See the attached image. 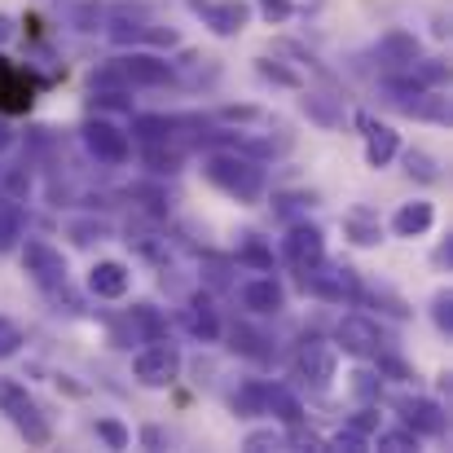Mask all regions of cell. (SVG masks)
<instances>
[{
  "label": "cell",
  "instance_id": "25",
  "mask_svg": "<svg viewBox=\"0 0 453 453\" xmlns=\"http://www.w3.org/2000/svg\"><path fill=\"white\" fill-rule=\"evenodd\" d=\"M229 410H234L238 418H256V414H265V383H242V388L234 392Z\"/></svg>",
  "mask_w": 453,
  "mask_h": 453
},
{
  "label": "cell",
  "instance_id": "12",
  "mask_svg": "<svg viewBox=\"0 0 453 453\" xmlns=\"http://www.w3.org/2000/svg\"><path fill=\"white\" fill-rule=\"evenodd\" d=\"M282 256L291 260V269H317L321 260H326V238H321V229L317 225H291V234H287V242H282Z\"/></svg>",
  "mask_w": 453,
  "mask_h": 453
},
{
  "label": "cell",
  "instance_id": "26",
  "mask_svg": "<svg viewBox=\"0 0 453 453\" xmlns=\"http://www.w3.org/2000/svg\"><path fill=\"white\" fill-rule=\"evenodd\" d=\"M256 75L269 80V84H278V88H303L300 71H291V66H282V62H273V58H256Z\"/></svg>",
  "mask_w": 453,
  "mask_h": 453
},
{
  "label": "cell",
  "instance_id": "14",
  "mask_svg": "<svg viewBox=\"0 0 453 453\" xmlns=\"http://www.w3.org/2000/svg\"><path fill=\"white\" fill-rule=\"evenodd\" d=\"M238 296H242V308L256 312V317H278L287 308V291H282L278 278H251Z\"/></svg>",
  "mask_w": 453,
  "mask_h": 453
},
{
  "label": "cell",
  "instance_id": "28",
  "mask_svg": "<svg viewBox=\"0 0 453 453\" xmlns=\"http://www.w3.org/2000/svg\"><path fill=\"white\" fill-rule=\"evenodd\" d=\"M234 352H242V357H251V361H273L269 339L256 334V330H234Z\"/></svg>",
  "mask_w": 453,
  "mask_h": 453
},
{
  "label": "cell",
  "instance_id": "15",
  "mask_svg": "<svg viewBox=\"0 0 453 453\" xmlns=\"http://www.w3.org/2000/svg\"><path fill=\"white\" fill-rule=\"evenodd\" d=\"M13 111H31V80L18 62L0 58V115H13Z\"/></svg>",
  "mask_w": 453,
  "mask_h": 453
},
{
  "label": "cell",
  "instance_id": "13",
  "mask_svg": "<svg viewBox=\"0 0 453 453\" xmlns=\"http://www.w3.org/2000/svg\"><path fill=\"white\" fill-rule=\"evenodd\" d=\"M128 287H133V273H128V265H119V260H97V265L88 269V291H93L97 300H124Z\"/></svg>",
  "mask_w": 453,
  "mask_h": 453
},
{
  "label": "cell",
  "instance_id": "11",
  "mask_svg": "<svg viewBox=\"0 0 453 453\" xmlns=\"http://www.w3.org/2000/svg\"><path fill=\"white\" fill-rule=\"evenodd\" d=\"M396 410H401V423L414 436H445V427H449L445 405L432 401V396H405V401H396Z\"/></svg>",
  "mask_w": 453,
  "mask_h": 453
},
{
  "label": "cell",
  "instance_id": "39",
  "mask_svg": "<svg viewBox=\"0 0 453 453\" xmlns=\"http://www.w3.org/2000/svg\"><path fill=\"white\" fill-rule=\"evenodd\" d=\"M330 449L365 453V449H370V441H365V436H357V432H348V427H339V432H334V436H330Z\"/></svg>",
  "mask_w": 453,
  "mask_h": 453
},
{
  "label": "cell",
  "instance_id": "22",
  "mask_svg": "<svg viewBox=\"0 0 453 453\" xmlns=\"http://www.w3.org/2000/svg\"><path fill=\"white\" fill-rule=\"evenodd\" d=\"M410 80L418 88H441V84H449V62H441V58H414L410 62Z\"/></svg>",
  "mask_w": 453,
  "mask_h": 453
},
{
  "label": "cell",
  "instance_id": "34",
  "mask_svg": "<svg viewBox=\"0 0 453 453\" xmlns=\"http://www.w3.org/2000/svg\"><path fill=\"white\" fill-rule=\"evenodd\" d=\"M97 436L106 441V449H128L133 445V432L119 418H97Z\"/></svg>",
  "mask_w": 453,
  "mask_h": 453
},
{
  "label": "cell",
  "instance_id": "3",
  "mask_svg": "<svg viewBox=\"0 0 453 453\" xmlns=\"http://www.w3.org/2000/svg\"><path fill=\"white\" fill-rule=\"evenodd\" d=\"M180 365H185V357H180V348H176V343H167V339H150V348H142V352H137L133 374H137V383H142V388H172V383L180 379Z\"/></svg>",
  "mask_w": 453,
  "mask_h": 453
},
{
  "label": "cell",
  "instance_id": "32",
  "mask_svg": "<svg viewBox=\"0 0 453 453\" xmlns=\"http://www.w3.org/2000/svg\"><path fill=\"white\" fill-rule=\"evenodd\" d=\"M405 172L418 176V180H427V185L441 180V163H436L427 150H405Z\"/></svg>",
  "mask_w": 453,
  "mask_h": 453
},
{
  "label": "cell",
  "instance_id": "19",
  "mask_svg": "<svg viewBox=\"0 0 453 453\" xmlns=\"http://www.w3.org/2000/svg\"><path fill=\"white\" fill-rule=\"evenodd\" d=\"M185 326H189V334L203 339V343H216V339H220V317H216V308H211L207 296H194V300H189Z\"/></svg>",
  "mask_w": 453,
  "mask_h": 453
},
{
  "label": "cell",
  "instance_id": "36",
  "mask_svg": "<svg viewBox=\"0 0 453 453\" xmlns=\"http://www.w3.org/2000/svg\"><path fill=\"white\" fill-rule=\"evenodd\" d=\"M256 9H260L265 22H287V18H296V0H256Z\"/></svg>",
  "mask_w": 453,
  "mask_h": 453
},
{
  "label": "cell",
  "instance_id": "4",
  "mask_svg": "<svg viewBox=\"0 0 453 453\" xmlns=\"http://www.w3.org/2000/svg\"><path fill=\"white\" fill-rule=\"evenodd\" d=\"M22 273H27L35 287H44V291H62L71 269H66V256H62L53 242L31 238V242L22 247Z\"/></svg>",
  "mask_w": 453,
  "mask_h": 453
},
{
  "label": "cell",
  "instance_id": "10",
  "mask_svg": "<svg viewBox=\"0 0 453 453\" xmlns=\"http://www.w3.org/2000/svg\"><path fill=\"white\" fill-rule=\"evenodd\" d=\"M296 365H300V374L312 388H330V379H334V370H339V348H334L330 339H317V334H312V339L300 343Z\"/></svg>",
  "mask_w": 453,
  "mask_h": 453
},
{
  "label": "cell",
  "instance_id": "38",
  "mask_svg": "<svg viewBox=\"0 0 453 453\" xmlns=\"http://www.w3.org/2000/svg\"><path fill=\"white\" fill-rule=\"evenodd\" d=\"M343 427H348V432H357V436H365V441H370V436H374V432H379V414H374V410H357V414H352V418H348V423H343Z\"/></svg>",
  "mask_w": 453,
  "mask_h": 453
},
{
  "label": "cell",
  "instance_id": "21",
  "mask_svg": "<svg viewBox=\"0 0 453 453\" xmlns=\"http://www.w3.org/2000/svg\"><path fill=\"white\" fill-rule=\"evenodd\" d=\"M172 128H176V119H167V115H137L133 119V137L146 146H167Z\"/></svg>",
  "mask_w": 453,
  "mask_h": 453
},
{
  "label": "cell",
  "instance_id": "17",
  "mask_svg": "<svg viewBox=\"0 0 453 453\" xmlns=\"http://www.w3.org/2000/svg\"><path fill=\"white\" fill-rule=\"evenodd\" d=\"M432 225H436V207H432V203H423V198L401 203V207H396V216H392V234H396V238H423Z\"/></svg>",
  "mask_w": 453,
  "mask_h": 453
},
{
  "label": "cell",
  "instance_id": "42",
  "mask_svg": "<svg viewBox=\"0 0 453 453\" xmlns=\"http://www.w3.org/2000/svg\"><path fill=\"white\" fill-rule=\"evenodd\" d=\"M13 146V128L4 124V115H0V150H9Z\"/></svg>",
  "mask_w": 453,
  "mask_h": 453
},
{
  "label": "cell",
  "instance_id": "23",
  "mask_svg": "<svg viewBox=\"0 0 453 453\" xmlns=\"http://www.w3.org/2000/svg\"><path fill=\"white\" fill-rule=\"evenodd\" d=\"M343 234H348L357 247H379V242H383V225L370 220L365 211H352V216L343 220Z\"/></svg>",
  "mask_w": 453,
  "mask_h": 453
},
{
  "label": "cell",
  "instance_id": "2",
  "mask_svg": "<svg viewBox=\"0 0 453 453\" xmlns=\"http://www.w3.org/2000/svg\"><path fill=\"white\" fill-rule=\"evenodd\" d=\"M0 410L9 414L13 432H18L27 445L44 449V445L53 441V427H49V418L40 414V405L27 396V388H22V383H13V379H0Z\"/></svg>",
  "mask_w": 453,
  "mask_h": 453
},
{
  "label": "cell",
  "instance_id": "18",
  "mask_svg": "<svg viewBox=\"0 0 453 453\" xmlns=\"http://www.w3.org/2000/svg\"><path fill=\"white\" fill-rule=\"evenodd\" d=\"M265 414H273L282 427H300L303 423V405L291 388H278V383H265Z\"/></svg>",
  "mask_w": 453,
  "mask_h": 453
},
{
  "label": "cell",
  "instance_id": "9",
  "mask_svg": "<svg viewBox=\"0 0 453 453\" xmlns=\"http://www.w3.org/2000/svg\"><path fill=\"white\" fill-rule=\"evenodd\" d=\"M334 348H343L348 357H374V352L383 348V330H379L370 317H361V312H348V317H339Z\"/></svg>",
  "mask_w": 453,
  "mask_h": 453
},
{
  "label": "cell",
  "instance_id": "16",
  "mask_svg": "<svg viewBox=\"0 0 453 453\" xmlns=\"http://www.w3.org/2000/svg\"><path fill=\"white\" fill-rule=\"evenodd\" d=\"M357 124H361V133H365V163H370V167H388V163L401 154L396 128L374 124V119H365V115H357Z\"/></svg>",
  "mask_w": 453,
  "mask_h": 453
},
{
  "label": "cell",
  "instance_id": "43",
  "mask_svg": "<svg viewBox=\"0 0 453 453\" xmlns=\"http://www.w3.org/2000/svg\"><path fill=\"white\" fill-rule=\"evenodd\" d=\"M142 441H146V445H150V449H158V445H163V436H158V432H154V427H146V432H142Z\"/></svg>",
  "mask_w": 453,
  "mask_h": 453
},
{
  "label": "cell",
  "instance_id": "33",
  "mask_svg": "<svg viewBox=\"0 0 453 453\" xmlns=\"http://www.w3.org/2000/svg\"><path fill=\"white\" fill-rule=\"evenodd\" d=\"M287 445H291V436H287V432H278V427L251 432V436L242 441V449L247 453H269V449H287Z\"/></svg>",
  "mask_w": 453,
  "mask_h": 453
},
{
  "label": "cell",
  "instance_id": "30",
  "mask_svg": "<svg viewBox=\"0 0 453 453\" xmlns=\"http://www.w3.org/2000/svg\"><path fill=\"white\" fill-rule=\"evenodd\" d=\"M128 321H133V334H137V330L146 334V343H150V339H163V317L154 312L150 303H137V308L128 312Z\"/></svg>",
  "mask_w": 453,
  "mask_h": 453
},
{
  "label": "cell",
  "instance_id": "24",
  "mask_svg": "<svg viewBox=\"0 0 453 453\" xmlns=\"http://www.w3.org/2000/svg\"><path fill=\"white\" fill-rule=\"evenodd\" d=\"M22 238V207L13 198H0V256L13 251Z\"/></svg>",
  "mask_w": 453,
  "mask_h": 453
},
{
  "label": "cell",
  "instance_id": "29",
  "mask_svg": "<svg viewBox=\"0 0 453 453\" xmlns=\"http://www.w3.org/2000/svg\"><path fill=\"white\" fill-rule=\"evenodd\" d=\"M300 106H303V115H308V119H317L321 128H339V124H343V115H339L326 97H317V93H308Z\"/></svg>",
  "mask_w": 453,
  "mask_h": 453
},
{
  "label": "cell",
  "instance_id": "37",
  "mask_svg": "<svg viewBox=\"0 0 453 453\" xmlns=\"http://www.w3.org/2000/svg\"><path fill=\"white\" fill-rule=\"evenodd\" d=\"M18 348H22V330H18L9 317H0V361H9Z\"/></svg>",
  "mask_w": 453,
  "mask_h": 453
},
{
  "label": "cell",
  "instance_id": "41",
  "mask_svg": "<svg viewBox=\"0 0 453 453\" xmlns=\"http://www.w3.org/2000/svg\"><path fill=\"white\" fill-rule=\"evenodd\" d=\"M13 35H18V22H13V18H9L4 9H0V49H4V44H9Z\"/></svg>",
  "mask_w": 453,
  "mask_h": 453
},
{
  "label": "cell",
  "instance_id": "8",
  "mask_svg": "<svg viewBox=\"0 0 453 453\" xmlns=\"http://www.w3.org/2000/svg\"><path fill=\"white\" fill-rule=\"evenodd\" d=\"M115 66H119L124 84H133V88H158V84L176 80L172 62L158 53H124V58H115Z\"/></svg>",
  "mask_w": 453,
  "mask_h": 453
},
{
  "label": "cell",
  "instance_id": "7",
  "mask_svg": "<svg viewBox=\"0 0 453 453\" xmlns=\"http://www.w3.org/2000/svg\"><path fill=\"white\" fill-rule=\"evenodd\" d=\"M303 287L317 296V300H330V303H357L361 300V282H357V273L352 269H343V265H334V269H326V260L317 265V269H308L303 273Z\"/></svg>",
  "mask_w": 453,
  "mask_h": 453
},
{
  "label": "cell",
  "instance_id": "31",
  "mask_svg": "<svg viewBox=\"0 0 453 453\" xmlns=\"http://www.w3.org/2000/svg\"><path fill=\"white\" fill-rule=\"evenodd\" d=\"M238 260H242V265H256L260 273H269V269H273V251H269L256 234H247V242L238 247Z\"/></svg>",
  "mask_w": 453,
  "mask_h": 453
},
{
  "label": "cell",
  "instance_id": "5",
  "mask_svg": "<svg viewBox=\"0 0 453 453\" xmlns=\"http://www.w3.org/2000/svg\"><path fill=\"white\" fill-rule=\"evenodd\" d=\"M189 4V13H198L203 18V27L211 31V35H242L247 31V22H251V4L247 0H185Z\"/></svg>",
  "mask_w": 453,
  "mask_h": 453
},
{
  "label": "cell",
  "instance_id": "27",
  "mask_svg": "<svg viewBox=\"0 0 453 453\" xmlns=\"http://www.w3.org/2000/svg\"><path fill=\"white\" fill-rule=\"evenodd\" d=\"M370 449H383V453H414L418 449V436L410 427H396V432H374L370 436Z\"/></svg>",
  "mask_w": 453,
  "mask_h": 453
},
{
  "label": "cell",
  "instance_id": "1",
  "mask_svg": "<svg viewBox=\"0 0 453 453\" xmlns=\"http://www.w3.org/2000/svg\"><path fill=\"white\" fill-rule=\"evenodd\" d=\"M203 176L220 189V194H229V198H238V203H256L260 194H265V167H260V158H251V154L242 150H216L203 158Z\"/></svg>",
  "mask_w": 453,
  "mask_h": 453
},
{
  "label": "cell",
  "instance_id": "20",
  "mask_svg": "<svg viewBox=\"0 0 453 453\" xmlns=\"http://www.w3.org/2000/svg\"><path fill=\"white\" fill-rule=\"evenodd\" d=\"M374 58L379 62H392V66H410L418 58V40L410 31H388L379 44H374Z\"/></svg>",
  "mask_w": 453,
  "mask_h": 453
},
{
  "label": "cell",
  "instance_id": "6",
  "mask_svg": "<svg viewBox=\"0 0 453 453\" xmlns=\"http://www.w3.org/2000/svg\"><path fill=\"white\" fill-rule=\"evenodd\" d=\"M80 137H84V150L93 154L97 163L119 167V163H128V158H133V142H128V133H124V128H115L111 119H88V124L80 128Z\"/></svg>",
  "mask_w": 453,
  "mask_h": 453
},
{
  "label": "cell",
  "instance_id": "40",
  "mask_svg": "<svg viewBox=\"0 0 453 453\" xmlns=\"http://www.w3.org/2000/svg\"><path fill=\"white\" fill-rule=\"evenodd\" d=\"M124 93H93V111L102 106V111H133L128 102H119Z\"/></svg>",
  "mask_w": 453,
  "mask_h": 453
},
{
  "label": "cell",
  "instance_id": "35",
  "mask_svg": "<svg viewBox=\"0 0 453 453\" xmlns=\"http://www.w3.org/2000/svg\"><path fill=\"white\" fill-rule=\"evenodd\" d=\"M432 321L441 326V334H453V296L449 291H436V300H432Z\"/></svg>",
  "mask_w": 453,
  "mask_h": 453
}]
</instances>
